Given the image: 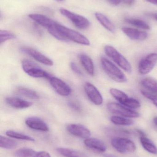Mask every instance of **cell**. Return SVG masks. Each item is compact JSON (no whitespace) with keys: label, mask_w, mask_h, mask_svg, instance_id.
<instances>
[{"label":"cell","mask_w":157,"mask_h":157,"mask_svg":"<svg viewBox=\"0 0 157 157\" xmlns=\"http://www.w3.org/2000/svg\"><path fill=\"white\" fill-rule=\"evenodd\" d=\"M55 26L60 34L68 41L71 40L76 43L85 46L90 45V41L88 39L81 33L56 22Z\"/></svg>","instance_id":"obj_1"},{"label":"cell","mask_w":157,"mask_h":157,"mask_svg":"<svg viewBox=\"0 0 157 157\" xmlns=\"http://www.w3.org/2000/svg\"><path fill=\"white\" fill-rule=\"evenodd\" d=\"M100 62L102 69L112 79L118 83H124L127 81L125 75L110 61L102 57L100 59Z\"/></svg>","instance_id":"obj_2"},{"label":"cell","mask_w":157,"mask_h":157,"mask_svg":"<svg viewBox=\"0 0 157 157\" xmlns=\"http://www.w3.org/2000/svg\"><path fill=\"white\" fill-rule=\"evenodd\" d=\"M22 67L26 73L33 78H45L49 80L53 76L42 70L37 64L29 60H23Z\"/></svg>","instance_id":"obj_3"},{"label":"cell","mask_w":157,"mask_h":157,"mask_svg":"<svg viewBox=\"0 0 157 157\" xmlns=\"http://www.w3.org/2000/svg\"><path fill=\"white\" fill-rule=\"evenodd\" d=\"M104 51L106 55L121 68L127 72L131 71L132 67L131 63L114 47L107 45L105 46Z\"/></svg>","instance_id":"obj_4"},{"label":"cell","mask_w":157,"mask_h":157,"mask_svg":"<svg viewBox=\"0 0 157 157\" xmlns=\"http://www.w3.org/2000/svg\"><path fill=\"white\" fill-rule=\"evenodd\" d=\"M60 11L62 15L72 21V23L77 28L84 29L90 26V22L84 17L73 13L65 8H61Z\"/></svg>","instance_id":"obj_5"},{"label":"cell","mask_w":157,"mask_h":157,"mask_svg":"<svg viewBox=\"0 0 157 157\" xmlns=\"http://www.w3.org/2000/svg\"><path fill=\"white\" fill-rule=\"evenodd\" d=\"M112 146L121 154L133 153L136 150V146L133 142L127 138L114 137L111 140Z\"/></svg>","instance_id":"obj_6"},{"label":"cell","mask_w":157,"mask_h":157,"mask_svg":"<svg viewBox=\"0 0 157 157\" xmlns=\"http://www.w3.org/2000/svg\"><path fill=\"white\" fill-rule=\"evenodd\" d=\"M107 107L108 111L112 113L125 118H138L140 115L138 113L116 102H109L107 104Z\"/></svg>","instance_id":"obj_7"},{"label":"cell","mask_w":157,"mask_h":157,"mask_svg":"<svg viewBox=\"0 0 157 157\" xmlns=\"http://www.w3.org/2000/svg\"><path fill=\"white\" fill-rule=\"evenodd\" d=\"M157 62V53L148 54L140 61L138 66L139 72L142 75L148 74L153 70Z\"/></svg>","instance_id":"obj_8"},{"label":"cell","mask_w":157,"mask_h":157,"mask_svg":"<svg viewBox=\"0 0 157 157\" xmlns=\"http://www.w3.org/2000/svg\"><path fill=\"white\" fill-rule=\"evenodd\" d=\"M49 80L51 86L59 95L67 97L71 94L72 89L63 80L54 76H52Z\"/></svg>","instance_id":"obj_9"},{"label":"cell","mask_w":157,"mask_h":157,"mask_svg":"<svg viewBox=\"0 0 157 157\" xmlns=\"http://www.w3.org/2000/svg\"><path fill=\"white\" fill-rule=\"evenodd\" d=\"M85 91L91 102L96 105H100L103 101V98L98 90L95 86L86 82L84 86Z\"/></svg>","instance_id":"obj_10"},{"label":"cell","mask_w":157,"mask_h":157,"mask_svg":"<svg viewBox=\"0 0 157 157\" xmlns=\"http://www.w3.org/2000/svg\"><path fill=\"white\" fill-rule=\"evenodd\" d=\"M21 50L22 52L30 56L34 59L42 64L47 66H51L53 65V62L51 59L36 49L29 47H22L21 48Z\"/></svg>","instance_id":"obj_11"},{"label":"cell","mask_w":157,"mask_h":157,"mask_svg":"<svg viewBox=\"0 0 157 157\" xmlns=\"http://www.w3.org/2000/svg\"><path fill=\"white\" fill-rule=\"evenodd\" d=\"M66 129L71 134L80 138L87 139L91 136L90 131L82 124H72L67 125Z\"/></svg>","instance_id":"obj_12"},{"label":"cell","mask_w":157,"mask_h":157,"mask_svg":"<svg viewBox=\"0 0 157 157\" xmlns=\"http://www.w3.org/2000/svg\"><path fill=\"white\" fill-rule=\"evenodd\" d=\"M26 124L29 128L37 131L47 132L49 128L47 124L42 120L37 117H29L26 121Z\"/></svg>","instance_id":"obj_13"},{"label":"cell","mask_w":157,"mask_h":157,"mask_svg":"<svg viewBox=\"0 0 157 157\" xmlns=\"http://www.w3.org/2000/svg\"><path fill=\"white\" fill-rule=\"evenodd\" d=\"M85 145L94 151L98 153H104L107 149V146L105 143L100 140L95 138H88L84 141Z\"/></svg>","instance_id":"obj_14"},{"label":"cell","mask_w":157,"mask_h":157,"mask_svg":"<svg viewBox=\"0 0 157 157\" xmlns=\"http://www.w3.org/2000/svg\"><path fill=\"white\" fill-rule=\"evenodd\" d=\"M29 17L47 29L53 26L55 23V21L49 17L40 14H30Z\"/></svg>","instance_id":"obj_15"},{"label":"cell","mask_w":157,"mask_h":157,"mask_svg":"<svg viewBox=\"0 0 157 157\" xmlns=\"http://www.w3.org/2000/svg\"><path fill=\"white\" fill-rule=\"evenodd\" d=\"M122 30L128 37L133 40H143L146 39L148 36L147 32L135 29L123 27L122 28Z\"/></svg>","instance_id":"obj_16"},{"label":"cell","mask_w":157,"mask_h":157,"mask_svg":"<svg viewBox=\"0 0 157 157\" xmlns=\"http://www.w3.org/2000/svg\"><path fill=\"white\" fill-rule=\"evenodd\" d=\"M6 101L9 106L17 109H26L32 105V102L16 97L6 98Z\"/></svg>","instance_id":"obj_17"},{"label":"cell","mask_w":157,"mask_h":157,"mask_svg":"<svg viewBox=\"0 0 157 157\" xmlns=\"http://www.w3.org/2000/svg\"><path fill=\"white\" fill-rule=\"evenodd\" d=\"M79 60L82 66L84 68L87 72L91 76L95 75V67L93 61L90 57L85 54H81Z\"/></svg>","instance_id":"obj_18"},{"label":"cell","mask_w":157,"mask_h":157,"mask_svg":"<svg viewBox=\"0 0 157 157\" xmlns=\"http://www.w3.org/2000/svg\"><path fill=\"white\" fill-rule=\"evenodd\" d=\"M95 15L97 20L107 30L112 33L115 32L116 29L115 26L106 16L100 13H96Z\"/></svg>","instance_id":"obj_19"},{"label":"cell","mask_w":157,"mask_h":157,"mask_svg":"<svg viewBox=\"0 0 157 157\" xmlns=\"http://www.w3.org/2000/svg\"><path fill=\"white\" fill-rule=\"evenodd\" d=\"M109 92L112 96L123 106L125 105V103L129 99V97L128 95L120 90L111 88L110 89Z\"/></svg>","instance_id":"obj_20"},{"label":"cell","mask_w":157,"mask_h":157,"mask_svg":"<svg viewBox=\"0 0 157 157\" xmlns=\"http://www.w3.org/2000/svg\"><path fill=\"white\" fill-rule=\"evenodd\" d=\"M16 92L18 95L31 99L37 100L40 98L39 95L36 91L27 88L23 87L17 88Z\"/></svg>","instance_id":"obj_21"},{"label":"cell","mask_w":157,"mask_h":157,"mask_svg":"<svg viewBox=\"0 0 157 157\" xmlns=\"http://www.w3.org/2000/svg\"><path fill=\"white\" fill-rule=\"evenodd\" d=\"M140 142L143 148L149 153L157 154V148L154 143L145 136H140Z\"/></svg>","instance_id":"obj_22"},{"label":"cell","mask_w":157,"mask_h":157,"mask_svg":"<svg viewBox=\"0 0 157 157\" xmlns=\"http://www.w3.org/2000/svg\"><path fill=\"white\" fill-rule=\"evenodd\" d=\"M141 84L151 93H157V82L155 79L149 78H143L141 80Z\"/></svg>","instance_id":"obj_23"},{"label":"cell","mask_w":157,"mask_h":157,"mask_svg":"<svg viewBox=\"0 0 157 157\" xmlns=\"http://www.w3.org/2000/svg\"><path fill=\"white\" fill-rule=\"evenodd\" d=\"M17 146V143L15 140L0 136V147L2 148L13 149L15 148Z\"/></svg>","instance_id":"obj_24"},{"label":"cell","mask_w":157,"mask_h":157,"mask_svg":"<svg viewBox=\"0 0 157 157\" xmlns=\"http://www.w3.org/2000/svg\"><path fill=\"white\" fill-rule=\"evenodd\" d=\"M110 120L114 124L124 126L132 125L134 123L133 120L121 116H112L111 117Z\"/></svg>","instance_id":"obj_25"},{"label":"cell","mask_w":157,"mask_h":157,"mask_svg":"<svg viewBox=\"0 0 157 157\" xmlns=\"http://www.w3.org/2000/svg\"><path fill=\"white\" fill-rule=\"evenodd\" d=\"M6 134L7 136L14 139L26 140V141H30V142L35 141V139L31 136L14 131H11V130L7 131L6 133Z\"/></svg>","instance_id":"obj_26"},{"label":"cell","mask_w":157,"mask_h":157,"mask_svg":"<svg viewBox=\"0 0 157 157\" xmlns=\"http://www.w3.org/2000/svg\"><path fill=\"white\" fill-rule=\"evenodd\" d=\"M125 22L132 25L138 28L141 29H146L148 30L150 29V26L149 25L142 20L138 19H134V18H126L124 20Z\"/></svg>","instance_id":"obj_27"},{"label":"cell","mask_w":157,"mask_h":157,"mask_svg":"<svg viewBox=\"0 0 157 157\" xmlns=\"http://www.w3.org/2000/svg\"><path fill=\"white\" fill-rule=\"evenodd\" d=\"M56 151L61 155L65 157H83L81 154L77 151L69 148L58 147L56 149Z\"/></svg>","instance_id":"obj_28"},{"label":"cell","mask_w":157,"mask_h":157,"mask_svg":"<svg viewBox=\"0 0 157 157\" xmlns=\"http://www.w3.org/2000/svg\"><path fill=\"white\" fill-rule=\"evenodd\" d=\"M37 152L28 148H22L16 151L15 155L16 157H36Z\"/></svg>","instance_id":"obj_29"},{"label":"cell","mask_w":157,"mask_h":157,"mask_svg":"<svg viewBox=\"0 0 157 157\" xmlns=\"http://www.w3.org/2000/svg\"><path fill=\"white\" fill-rule=\"evenodd\" d=\"M15 38L14 34L12 32L5 30L0 31V43L1 44L6 40L14 39Z\"/></svg>","instance_id":"obj_30"},{"label":"cell","mask_w":157,"mask_h":157,"mask_svg":"<svg viewBox=\"0 0 157 157\" xmlns=\"http://www.w3.org/2000/svg\"><path fill=\"white\" fill-rule=\"evenodd\" d=\"M141 93L146 98L151 100L157 107V94L148 92L145 90H141Z\"/></svg>","instance_id":"obj_31"},{"label":"cell","mask_w":157,"mask_h":157,"mask_svg":"<svg viewBox=\"0 0 157 157\" xmlns=\"http://www.w3.org/2000/svg\"><path fill=\"white\" fill-rule=\"evenodd\" d=\"M68 105L71 109L76 111H81V106L76 101H69L68 102Z\"/></svg>","instance_id":"obj_32"},{"label":"cell","mask_w":157,"mask_h":157,"mask_svg":"<svg viewBox=\"0 0 157 157\" xmlns=\"http://www.w3.org/2000/svg\"><path fill=\"white\" fill-rule=\"evenodd\" d=\"M70 66H71V69L72 71L75 73L79 75H83L82 71L80 70V69L78 68V66L77 65V64L74 62H72L70 64Z\"/></svg>","instance_id":"obj_33"},{"label":"cell","mask_w":157,"mask_h":157,"mask_svg":"<svg viewBox=\"0 0 157 157\" xmlns=\"http://www.w3.org/2000/svg\"><path fill=\"white\" fill-rule=\"evenodd\" d=\"M36 157H51V156L48 152L41 151L37 153Z\"/></svg>","instance_id":"obj_34"},{"label":"cell","mask_w":157,"mask_h":157,"mask_svg":"<svg viewBox=\"0 0 157 157\" xmlns=\"http://www.w3.org/2000/svg\"><path fill=\"white\" fill-rule=\"evenodd\" d=\"M110 3L114 6H117L120 4L122 0H107Z\"/></svg>","instance_id":"obj_35"},{"label":"cell","mask_w":157,"mask_h":157,"mask_svg":"<svg viewBox=\"0 0 157 157\" xmlns=\"http://www.w3.org/2000/svg\"><path fill=\"white\" fill-rule=\"evenodd\" d=\"M135 2V0H123V2L124 4L129 6L134 4Z\"/></svg>","instance_id":"obj_36"},{"label":"cell","mask_w":157,"mask_h":157,"mask_svg":"<svg viewBox=\"0 0 157 157\" xmlns=\"http://www.w3.org/2000/svg\"><path fill=\"white\" fill-rule=\"evenodd\" d=\"M146 1H147L148 2L157 6V0H146Z\"/></svg>","instance_id":"obj_37"},{"label":"cell","mask_w":157,"mask_h":157,"mask_svg":"<svg viewBox=\"0 0 157 157\" xmlns=\"http://www.w3.org/2000/svg\"><path fill=\"white\" fill-rule=\"evenodd\" d=\"M104 157H116L115 156L113 155H111V154H105L103 155Z\"/></svg>","instance_id":"obj_38"},{"label":"cell","mask_w":157,"mask_h":157,"mask_svg":"<svg viewBox=\"0 0 157 157\" xmlns=\"http://www.w3.org/2000/svg\"><path fill=\"white\" fill-rule=\"evenodd\" d=\"M154 123H155V124L157 126V116L154 118Z\"/></svg>","instance_id":"obj_39"},{"label":"cell","mask_w":157,"mask_h":157,"mask_svg":"<svg viewBox=\"0 0 157 157\" xmlns=\"http://www.w3.org/2000/svg\"><path fill=\"white\" fill-rule=\"evenodd\" d=\"M154 17H155V19L157 21V13H156L155 14L154 16Z\"/></svg>","instance_id":"obj_40"},{"label":"cell","mask_w":157,"mask_h":157,"mask_svg":"<svg viewBox=\"0 0 157 157\" xmlns=\"http://www.w3.org/2000/svg\"><path fill=\"white\" fill-rule=\"evenodd\" d=\"M56 1H59V2H61V1H64V0H56Z\"/></svg>","instance_id":"obj_41"}]
</instances>
